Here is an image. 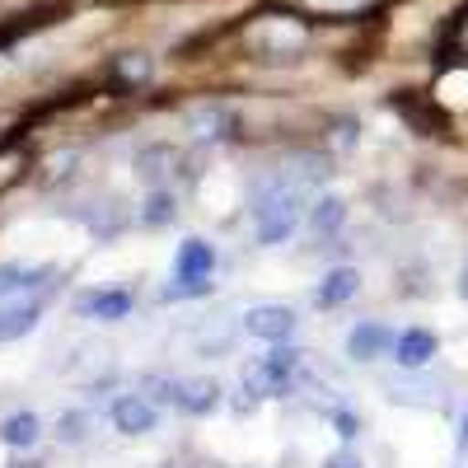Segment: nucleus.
Listing matches in <instances>:
<instances>
[{
    "label": "nucleus",
    "instance_id": "1",
    "mask_svg": "<svg viewBox=\"0 0 468 468\" xmlns=\"http://www.w3.org/2000/svg\"><path fill=\"white\" fill-rule=\"evenodd\" d=\"M300 211H304V192L295 183H282L271 178L262 192H258V207H253V225H258V239L262 244H286L295 225H300Z\"/></svg>",
    "mask_w": 468,
    "mask_h": 468
},
{
    "label": "nucleus",
    "instance_id": "2",
    "mask_svg": "<svg viewBox=\"0 0 468 468\" xmlns=\"http://www.w3.org/2000/svg\"><path fill=\"white\" fill-rule=\"evenodd\" d=\"M145 388H154V399L169 403V408H183L192 417L202 412H216L220 408V384L216 379H145Z\"/></svg>",
    "mask_w": 468,
    "mask_h": 468
},
{
    "label": "nucleus",
    "instance_id": "3",
    "mask_svg": "<svg viewBox=\"0 0 468 468\" xmlns=\"http://www.w3.org/2000/svg\"><path fill=\"white\" fill-rule=\"evenodd\" d=\"M295 370H300V351H291V346L277 342V351H267L262 361H253V366L244 370V394H253V399L282 394V388L295 379Z\"/></svg>",
    "mask_w": 468,
    "mask_h": 468
},
{
    "label": "nucleus",
    "instance_id": "4",
    "mask_svg": "<svg viewBox=\"0 0 468 468\" xmlns=\"http://www.w3.org/2000/svg\"><path fill=\"white\" fill-rule=\"evenodd\" d=\"M37 314H43L37 291H10V295H0V342H15V337L33 333L37 328Z\"/></svg>",
    "mask_w": 468,
    "mask_h": 468
},
{
    "label": "nucleus",
    "instance_id": "5",
    "mask_svg": "<svg viewBox=\"0 0 468 468\" xmlns=\"http://www.w3.org/2000/svg\"><path fill=\"white\" fill-rule=\"evenodd\" d=\"M244 333L262 342H291L295 333V309L291 304H253L244 314Z\"/></svg>",
    "mask_w": 468,
    "mask_h": 468
},
{
    "label": "nucleus",
    "instance_id": "6",
    "mask_svg": "<svg viewBox=\"0 0 468 468\" xmlns=\"http://www.w3.org/2000/svg\"><path fill=\"white\" fill-rule=\"evenodd\" d=\"M75 314L99 319V324H117V319L132 314V295L127 291H85V295H75Z\"/></svg>",
    "mask_w": 468,
    "mask_h": 468
},
{
    "label": "nucleus",
    "instance_id": "7",
    "mask_svg": "<svg viewBox=\"0 0 468 468\" xmlns=\"http://www.w3.org/2000/svg\"><path fill=\"white\" fill-rule=\"evenodd\" d=\"M384 388H388V399H394V403H421V408L445 403V384H441V379H426V375H417V370L388 379Z\"/></svg>",
    "mask_w": 468,
    "mask_h": 468
},
{
    "label": "nucleus",
    "instance_id": "8",
    "mask_svg": "<svg viewBox=\"0 0 468 468\" xmlns=\"http://www.w3.org/2000/svg\"><path fill=\"white\" fill-rule=\"evenodd\" d=\"M154 417H160V412H154V403L141 399V394H122V399L112 403V426H117L122 436H145V431H154Z\"/></svg>",
    "mask_w": 468,
    "mask_h": 468
},
{
    "label": "nucleus",
    "instance_id": "9",
    "mask_svg": "<svg viewBox=\"0 0 468 468\" xmlns=\"http://www.w3.org/2000/svg\"><path fill=\"white\" fill-rule=\"evenodd\" d=\"M436 356V333H426V328H408L394 337V361L403 370H426Z\"/></svg>",
    "mask_w": 468,
    "mask_h": 468
},
{
    "label": "nucleus",
    "instance_id": "10",
    "mask_svg": "<svg viewBox=\"0 0 468 468\" xmlns=\"http://www.w3.org/2000/svg\"><path fill=\"white\" fill-rule=\"evenodd\" d=\"M388 346H394V333H388L384 324H356L346 333V356L351 361H375Z\"/></svg>",
    "mask_w": 468,
    "mask_h": 468
},
{
    "label": "nucleus",
    "instance_id": "11",
    "mask_svg": "<svg viewBox=\"0 0 468 468\" xmlns=\"http://www.w3.org/2000/svg\"><path fill=\"white\" fill-rule=\"evenodd\" d=\"M211 267H216V249L207 239H183V249H178V277L211 282Z\"/></svg>",
    "mask_w": 468,
    "mask_h": 468
},
{
    "label": "nucleus",
    "instance_id": "12",
    "mask_svg": "<svg viewBox=\"0 0 468 468\" xmlns=\"http://www.w3.org/2000/svg\"><path fill=\"white\" fill-rule=\"evenodd\" d=\"M0 441H5L10 450H33L37 441H43V421H37L33 412H10L5 421H0Z\"/></svg>",
    "mask_w": 468,
    "mask_h": 468
},
{
    "label": "nucleus",
    "instance_id": "13",
    "mask_svg": "<svg viewBox=\"0 0 468 468\" xmlns=\"http://www.w3.org/2000/svg\"><path fill=\"white\" fill-rule=\"evenodd\" d=\"M356 291H361V277H356V271H351V267H337L333 277H328V282L319 286V295H314V300H319L324 309H333V304L351 300V295H356Z\"/></svg>",
    "mask_w": 468,
    "mask_h": 468
},
{
    "label": "nucleus",
    "instance_id": "14",
    "mask_svg": "<svg viewBox=\"0 0 468 468\" xmlns=\"http://www.w3.org/2000/svg\"><path fill=\"white\" fill-rule=\"evenodd\" d=\"M52 271L48 267H0V295L10 291H43Z\"/></svg>",
    "mask_w": 468,
    "mask_h": 468
},
{
    "label": "nucleus",
    "instance_id": "15",
    "mask_svg": "<svg viewBox=\"0 0 468 468\" xmlns=\"http://www.w3.org/2000/svg\"><path fill=\"white\" fill-rule=\"evenodd\" d=\"M187 132L197 136V141H220L229 132V112L225 108H197L187 117Z\"/></svg>",
    "mask_w": 468,
    "mask_h": 468
},
{
    "label": "nucleus",
    "instance_id": "16",
    "mask_svg": "<svg viewBox=\"0 0 468 468\" xmlns=\"http://www.w3.org/2000/svg\"><path fill=\"white\" fill-rule=\"evenodd\" d=\"M197 295H211V282H192V277H178L169 286H160V300L174 304V300H197Z\"/></svg>",
    "mask_w": 468,
    "mask_h": 468
},
{
    "label": "nucleus",
    "instance_id": "17",
    "mask_svg": "<svg viewBox=\"0 0 468 468\" xmlns=\"http://www.w3.org/2000/svg\"><path fill=\"white\" fill-rule=\"evenodd\" d=\"M150 57H122L117 61V85H145L150 80Z\"/></svg>",
    "mask_w": 468,
    "mask_h": 468
},
{
    "label": "nucleus",
    "instance_id": "18",
    "mask_svg": "<svg viewBox=\"0 0 468 468\" xmlns=\"http://www.w3.org/2000/svg\"><path fill=\"white\" fill-rule=\"evenodd\" d=\"M342 216H346V207H342L337 197H324V202L314 207V229H324V234H328V229H337V225H342Z\"/></svg>",
    "mask_w": 468,
    "mask_h": 468
},
{
    "label": "nucleus",
    "instance_id": "19",
    "mask_svg": "<svg viewBox=\"0 0 468 468\" xmlns=\"http://www.w3.org/2000/svg\"><path fill=\"white\" fill-rule=\"evenodd\" d=\"M85 426H90V412H70V417H61V441L66 445H75V441H85Z\"/></svg>",
    "mask_w": 468,
    "mask_h": 468
},
{
    "label": "nucleus",
    "instance_id": "20",
    "mask_svg": "<svg viewBox=\"0 0 468 468\" xmlns=\"http://www.w3.org/2000/svg\"><path fill=\"white\" fill-rule=\"evenodd\" d=\"M145 220H150V225L174 220V197H169V192H154V197H150V211H145Z\"/></svg>",
    "mask_w": 468,
    "mask_h": 468
},
{
    "label": "nucleus",
    "instance_id": "21",
    "mask_svg": "<svg viewBox=\"0 0 468 468\" xmlns=\"http://www.w3.org/2000/svg\"><path fill=\"white\" fill-rule=\"evenodd\" d=\"M324 468H361V459H356V450H337V454H328Z\"/></svg>",
    "mask_w": 468,
    "mask_h": 468
},
{
    "label": "nucleus",
    "instance_id": "22",
    "mask_svg": "<svg viewBox=\"0 0 468 468\" xmlns=\"http://www.w3.org/2000/svg\"><path fill=\"white\" fill-rule=\"evenodd\" d=\"M337 431H342V436H346V441H351V436H356V421H351V417H346V412H337Z\"/></svg>",
    "mask_w": 468,
    "mask_h": 468
},
{
    "label": "nucleus",
    "instance_id": "23",
    "mask_svg": "<svg viewBox=\"0 0 468 468\" xmlns=\"http://www.w3.org/2000/svg\"><path fill=\"white\" fill-rule=\"evenodd\" d=\"M459 291H463V300H468V267H463V282H459Z\"/></svg>",
    "mask_w": 468,
    "mask_h": 468
},
{
    "label": "nucleus",
    "instance_id": "24",
    "mask_svg": "<svg viewBox=\"0 0 468 468\" xmlns=\"http://www.w3.org/2000/svg\"><path fill=\"white\" fill-rule=\"evenodd\" d=\"M463 441H468V412H463Z\"/></svg>",
    "mask_w": 468,
    "mask_h": 468
}]
</instances>
